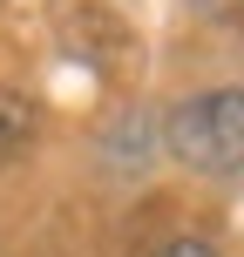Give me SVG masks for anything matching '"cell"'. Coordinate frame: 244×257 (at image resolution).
Instances as JSON below:
<instances>
[{"instance_id": "cell-1", "label": "cell", "mask_w": 244, "mask_h": 257, "mask_svg": "<svg viewBox=\"0 0 244 257\" xmlns=\"http://www.w3.org/2000/svg\"><path fill=\"white\" fill-rule=\"evenodd\" d=\"M163 142L197 176H237L244 169V88H204L183 95L163 115Z\"/></svg>"}, {"instance_id": "cell-2", "label": "cell", "mask_w": 244, "mask_h": 257, "mask_svg": "<svg viewBox=\"0 0 244 257\" xmlns=\"http://www.w3.org/2000/svg\"><path fill=\"white\" fill-rule=\"evenodd\" d=\"M27 142H34V108H27L21 95L0 88V163H7V156H21Z\"/></svg>"}, {"instance_id": "cell-3", "label": "cell", "mask_w": 244, "mask_h": 257, "mask_svg": "<svg viewBox=\"0 0 244 257\" xmlns=\"http://www.w3.org/2000/svg\"><path fill=\"white\" fill-rule=\"evenodd\" d=\"M149 257H217V244H210V237H197V230H183V237H170V244L149 250Z\"/></svg>"}]
</instances>
